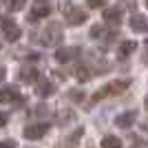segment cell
Here are the masks:
<instances>
[{
	"label": "cell",
	"instance_id": "6da1fadb",
	"mask_svg": "<svg viewBox=\"0 0 148 148\" xmlns=\"http://www.w3.org/2000/svg\"><path fill=\"white\" fill-rule=\"evenodd\" d=\"M62 38H64V29L60 27V22H49V25L44 27L42 31H40V44H44V47H58V44L62 42Z\"/></svg>",
	"mask_w": 148,
	"mask_h": 148
},
{
	"label": "cell",
	"instance_id": "7a4b0ae2",
	"mask_svg": "<svg viewBox=\"0 0 148 148\" xmlns=\"http://www.w3.org/2000/svg\"><path fill=\"white\" fill-rule=\"evenodd\" d=\"M130 82L128 80H115V82H108V84H104V86L99 88L95 95H93L91 104H97V102H102V99L111 97V95H119V93H124L126 88H128Z\"/></svg>",
	"mask_w": 148,
	"mask_h": 148
},
{
	"label": "cell",
	"instance_id": "3957f363",
	"mask_svg": "<svg viewBox=\"0 0 148 148\" xmlns=\"http://www.w3.org/2000/svg\"><path fill=\"white\" fill-rule=\"evenodd\" d=\"M0 27H2V36H5L7 42H18L20 36H22L20 25H18V22H13L11 18H2V20H0Z\"/></svg>",
	"mask_w": 148,
	"mask_h": 148
},
{
	"label": "cell",
	"instance_id": "277c9868",
	"mask_svg": "<svg viewBox=\"0 0 148 148\" xmlns=\"http://www.w3.org/2000/svg\"><path fill=\"white\" fill-rule=\"evenodd\" d=\"M47 133H49V124H44V122L29 124V126L25 128V137L27 139H42Z\"/></svg>",
	"mask_w": 148,
	"mask_h": 148
},
{
	"label": "cell",
	"instance_id": "5b68a950",
	"mask_svg": "<svg viewBox=\"0 0 148 148\" xmlns=\"http://www.w3.org/2000/svg\"><path fill=\"white\" fill-rule=\"evenodd\" d=\"M64 18H66L69 25H82V22H86V13L82 11L80 7H73V5H69L66 7V11H64Z\"/></svg>",
	"mask_w": 148,
	"mask_h": 148
},
{
	"label": "cell",
	"instance_id": "8992f818",
	"mask_svg": "<svg viewBox=\"0 0 148 148\" xmlns=\"http://www.w3.org/2000/svg\"><path fill=\"white\" fill-rule=\"evenodd\" d=\"M82 56V47H64V49H58L56 51V60L58 62H71L75 60V58H80Z\"/></svg>",
	"mask_w": 148,
	"mask_h": 148
},
{
	"label": "cell",
	"instance_id": "52a82bcc",
	"mask_svg": "<svg viewBox=\"0 0 148 148\" xmlns=\"http://www.w3.org/2000/svg\"><path fill=\"white\" fill-rule=\"evenodd\" d=\"M0 102L2 104H20L22 102V95L16 86H5L0 91Z\"/></svg>",
	"mask_w": 148,
	"mask_h": 148
},
{
	"label": "cell",
	"instance_id": "ba28073f",
	"mask_svg": "<svg viewBox=\"0 0 148 148\" xmlns=\"http://www.w3.org/2000/svg\"><path fill=\"white\" fill-rule=\"evenodd\" d=\"M122 20H124V13L119 7H108L104 11V22L106 25H111V27H119L122 25Z\"/></svg>",
	"mask_w": 148,
	"mask_h": 148
},
{
	"label": "cell",
	"instance_id": "9c48e42d",
	"mask_svg": "<svg viewBox=\"0 0 148 148\" xmlns=\"http://www.w3.org/2000/svg\"><path fill=\"white\" fill-rule=\"evenodd\" d=\"M130 29L137 31V33H148V18L142 16V13H133L130 16Z\"/></svg>",
	"mask_w": 148,
	"mask_h": 148
},
{
	"label": "cell",
	"instance_id": "30bf717a",
	"mask_svg": "<svg viewBox=\"0 0 148 148\" xmlns=\"http://www.w3.org/2000/svg\"><path fill=\"white\" fill-rule=\"evenodd\" d=\"M135 119H137L135 111H126V113H122V115L115 117V126H117V128H130V126L135 124Z\"/></svg>",
	"mask_w": 148,
	"mask_h": 148
},
{
	"label": "cell",
	"instance_id": "8fae6325",
	"mask_svg": "<svg viewBox=\"0 0 148 148\" xmlns=\"http://www.w3.org/2000/svg\"><path fill=\"white\" fill-rule=\"evenodd\" d=\"M18 77H20V82H25V84H29V82H38V69L31 66V64H25V66L20 69Z\"/></svg>",
	"mask_w": 148,
	"mask_h": 148
},
{
	"label": "cell",
	"instance_id": "7c38bea8",
	"mask_svg": "<svg viewBox=\"0 0 148 148\" xmlns=\"http://www.w3.org/2000/svg\"><path fill=\"white\" fill-rule=\"evenodd\" d=\"M36 93L40 95V97H49V95L56 93V84H53L51 80H40L36 84Z\"/></svg>",
	"mask_w": 148,
	"mask_h": 148
},
{
	"label": "cell",
	"instance_id": "4fadbf2b",
	"mask_svg": "<svg viewBox=\"0 0 148 148\" xmlns=\"http://www.w3.org/2000/svg\"><path fill=\"white\" fill-rule=\"evenodd\" d=\"M51 13V7L49 5H36L33 9H31V13H29V20L33 22V20H40V18H47Z\"/></svg>",
	"mask_w": 148,
	"mask_h": 148
},
{
	"label": "cell",
	"instance_id": "5bb4252c",
	"mask_svg": "<svg viewBox=\"0 0 148 148\" xmlns=\"http://www.w3.org/2000/svg\"><path fill=\"white\" fill-rule=\"evenodd\" d=\"M135 47H137V44L133 42V40H124V42L117 47V58H119V60H126V58L135 51Z\"/></svg>",
	"mask_w": 148,
	"mask_h": 148
},
{
	"label": "cell",
	"instance_id": "9a60e30c",
	"mask_svg": "<svg viewBox=\"0 0 148 148\" xmlns=\"http://www.w3.org/2000/svg\"><path fill=\"white\" fill-rule=\"evenodd\" d=\"M82 135H84V128H82V126H77V128H75L73 133L64 139V148H75V146H77V142L82 139Z\"/></svg>",
	"mask_w": 148,
	"mask_h": 148
},
{
	"label": "cell",
	"instance_id": "2e32d148",
	"mask_svg": "<svg viewBox=\"0 0 148 148\" xmlns=\"http://www.w3.org/2000/svg\"><path fill=\"white\" fill-rule=\"evenodd\" d=\"M102 148H122V139L115 135H104L102 137Z\"/></svg>",
	"mask_w": 148,
	"mask_h": 148
},
{
	"label": "cell",
	"instance_id": "e0dca14e",
	"mask_svg": "<svg viewBox=\"0 0 148 148\" xmlns=\"http://www.w3.org/2000/svg\"><path fill=\"white\" fill-rule=\"evenodd\" d=\"M66 97L71 99V102H75V104H82V102L86 99V93L82 91V88H71V91L66 93Z\"/></svg>",
	"mask_w": 148,
	"mask_h": 148
},
{
	"label": "cell",
	"instance_id": "ac0fdd59",
	"mask_svg": "<svg viewBox=\"0 0 148 148\" xmlns=\"http://www.w3.org/2000/svg\"><path fill=\"white\" fill-rule=\"evenodd\" d=\"M75 115H73V111H60V115H58V124L60 126H64L66 122H71Z\"/></svg>",
	"mask_w": 148,
	"mask_h": 148
},
{
	"label": "cell",
	"instance_id": "d6986e66",
	"mask_svg": "<svg viewBox=\"0 0 148 148\" xmlns=\"http://www.w3.org/2000/svg\"><path fill=\"white\" fill-rule=\"evenodd\" d=\"M27 0H9V11H22V7H25Z\"/></svg>",
	"mask_w": 148,
	"mask_h": 148
},
{
	"label": "cell",
	"instance_id": "ffe728a7",
	"mask_svg": "<svg viewBox=\"0 0 148 148\" xmlns=\"http://www.w3.org/2000/svg\"><path fill=\"white\" fill-rule=\"evenodd\" d=\"M75 75H77V80H82V82H86L88 77H91V71H88L86 66H80L77 71H75Z\"/></svg>",
	"mask_w": 148,
	"mask_h": 148
},
{
	"label": "cell",
	"instance_id": "44dd1931",
	"mask_svg": "<svg viewBox=\"0 0 148 148\" xmlns=\"http://www.w3.org/2000/svg\"><path fill=\"white\" fill-rule=\"evenodd\" d=\"M104 33H106V29H104V27H99V25H95L91 29V38H102Z\"/></svg>",
	"mask_w": 148,
	"mask_h": 148
},
{
	"label": "cell",
	"instance_id": "7402d4cb",
	"mask_svg": "<svg viewBox=\"0 0 148 148\" xmlns=\"http://www.w3.org/2000/svg\"><path fill=\"white\" fill-rule=\"evenodd\" d=\"M86 5L91 7V9H99V7L106 5V0H86Z\"/></svg>",
	"mask_w": 148,
	"mask_h": 148
},
{
	"label": "cell",
	"instance_id": "603a6c76",
	"mask_svg": "<svg viewBox=\"0 0 148 148\" xmlns=\"http://www.w3.org/2000/svg\"><path fill=\"white\" fill-rule=\"evenodd\" d=\"M0 148H16V142L13 139H5V142H0Z\"/></svg>",
	"mask_w": 148,
	"mask_h": 148
},
{
	"label": "cell",
	"instance_id": "cb8c5ba5",
	"mask_svg": "<svg viewBox=\"0 0 148 148\" xmlns=\"http://www.w3.org/2000/svg\"><path fill=\"white\" fill-rule=\"evenodd\" d=\"M7 122H9V115L0 111V128H2V126H7Z\"/></svg>",
	"mask_w": 148,
	"mask_h": 148
},
{
	"label": "cell",
	"instance_id": "d4e9b609",
	"mask_svg": "<svg viewBox=\"0 0 148 148\" xmlns=\"http://www.w3.org/2000/svg\"><path fill=\"white\" fill-rule=\"evenodd\" d=\"M142 64H146V66H148V42L144 44V56H142Z\"/></svg>",
	"mask_w": 148,
	"mask_h": 148
},
{
	"label": "cell",
	"instance_id": "484cf974",
	"mask_svg": "<svg viewBox=\"0 0 148 148\" xmlns=\"http://www.w3.org/2000/svg\"><path fill=\"white\" fill-rule=\"evenodd\" d=\"M36 113H38V115H44V113H49V108H47L44 104H40V106L36 108Z\"/></svg>",
	"mask_w": 148,
	"mask_h": 148
},
{
	"label": "cell",
	"instance_id": "4316f807",
	"mask_svg": "<svg viewBox=\"0 0 148 148\" xmlns=\"http://www.w3.org/2000/svg\"><path fill=\"white\" fill-rule=\"evenodd\" d=\"M5 75H7V69L0 66V82H5Z\"/></svg>",
	"mask_w": 148,
	"mask_h": 148
},
{
	"label": "cell",
	"instance_id": "83f0119b",
	"mask_svg": "<svg viewBox=\"0 0 148 148\" xmlns=\"http://www.w3.org/2000/svg\"><path fill=\"white\" fill-rule=\"evenodd\" d=\"M142 128H144V130L148 133V119H144V122H142Z\"/></svg>",
	"mask_w": 148,
	"mask_h": 148
},
{
	"label": "cell",
	"instance_id": "f1b7e54d",
	"mask_svg": "<svg viewBox=\"0 0 148 148\" xmlns=\"http://www.w3.org/2000/svg\"><path fill=\"white\" fill-rule=\"evenodd\" d=\"M144 106H146V111H148V97H146V102H144Z\"/></svg>",
	"mask_w": 148,
	"mask_h": 148
},
{
	"label": "cell",
	"instance_id": "f546056e",
	"mask_svg": "<svg viewBox=\"0 0 148 148\" xmlns=\"http://www.w3.org/2000/svg\"><path fill=\"white\" fill-rule=\"evenodd\" d=\"M146 7H148V0H146Z\"/></svg>",
	"mask_w": 148,
	"mask_h": 148
},
{
	"label": "cell",
	"instance_id": "4dcf8cb0",
	"mask_svg": "<svg viewBox=\"0 0 148 148\" xmlns=\"http://www.w3.org/2000/svg\"><path fill=\"white\" fill-rule=\"evenodd\" d=\"M0 5H2V0H0Z\"/></svg>",
	"mask_w": 148,
	"mask_h": 148
}]
</instances>
